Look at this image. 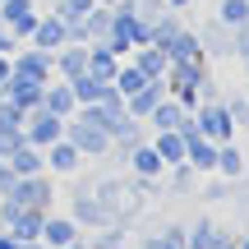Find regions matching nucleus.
<instances>
[{"mask_svg":"<svg viewBox=\"0 0 249 249\" xmlns=\"http://www.w3.org/2000/svg\"><path fill=\"white\" fill-rule=\"evenodd\" d=\"M245 249H249V245H245Z\"/></svg>","mask_w":249,"mask_h":249,"instance_id":"nucleus-1","label":"nucleus"}]
</instances>
